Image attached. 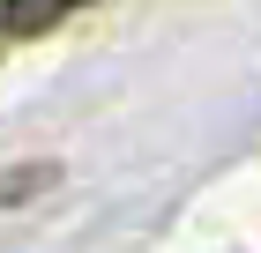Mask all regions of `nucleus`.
I'll use <instances>...</instances> for the list:
<instances>
[{"label": "nucleus", "instance_id": "obj_1", "mask_svg": "<svg viewBox=\"0 0 261 253\" xmlns=\"http://www.w3.org/2000/svg\"><path fill=\"white\" fill-rule=\"evenodd\" d=\"M75 0H0V22L15 30V38H38V30H53V22L67 15Z\"/></svg>", "mask_w": 261, "mask_h": 253}]
</instances>
